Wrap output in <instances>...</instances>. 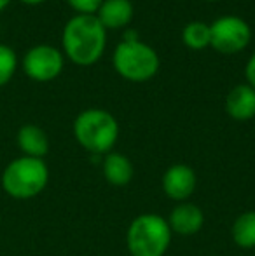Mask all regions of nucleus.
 <instances>
[{
  "mask_svg": "<svg viewBox=\"0 0 255 256\" xmlns=\"http://www.w3.org/2000/svg\"><path fill=\"white\" fill-rule=\"evenodd\" d=\"M62 44L68 60L79 66H89L105 51L107 30L95 14H75L65 24Z\"/></svg>",
  "mask_w": 255,
  "mask_h": 256,
  "instance_id": "1",
  "label": "nucleus"
},
{
  "mask_svg": "<svg viewBox=\"0 0 255 256\" xmlns=\"http://www.w3.org/2000/svg\"><path fill=\"white\" fill-rule=\"evenodd\" d=\"M49 182V169L44 158L18 157L11 160L2 171L4 192L18 200H28L37 197Z\"/></svg>",
  "mask_w": 255,
  "mask_h": 256,
  "instance_id": "2",
  "label": "nucleus"
},
{
  "mask_svg": "<svg viewBox=\"0 0 255 256\" xmlns=\"http://www.w3.org/2000/svg\"><path fill=\"white\" fill-rule=\"evenodd\" d=\"M74 136L84 150L107 154L119 138V124L112 114L100 108H88L74 120Z\"/></svg>",
  "mask_w": 255,
  "mask_h": 256,
  "instance_id": "3",
  "label": "nucleus"
},
{
  "mask_svg": "<svg viewBox=\"0 0 255 256\" xmlns=\"http://www.w3.org/2000/svg\"><path fill=\"white\" fill-rule=\"evenodd\" d=\"M171 242V228L159 214H140L126 232V246L131 256H163Z\"/></svg>",
  "mask_w": 255,
  "mask_h": 256,
  "instance_id": "4",
  "label": "nucleus"
},
{
  "mask_svg": "<svg viewBox=\"0 0 255 256\" xmlns=\"http://www.w3.org/2000/svg\"><path fill=\"white\" fill-rule=\"evenodd\" d=\"M116 72L131 82H145L159 70V56L150 46L140 40H124L112 54Z\"/></svg>",
  "mask_w": 255,
  "mask_h": 256,
  "instance_id": "5",
  "label": "nucleus"
},
{
  "mask_svg": "<svg viewBox=\"0 0 255 256\" xmlns=\"http://www.w3.org/2000/svg\"><path fill=\"white\" fill-rule=\"evenodd\" d=\"M252 30L238 16H222L210 24V46L222 54H236L248 46Z\"/></svg>",
  "mask_w": 255,
  "mask_h": 256,
  "instance_id": "6",
  "label": "nucleus"
},
{
  "mask_svg": "<svg viewBox=\"0 0 255 256\" xmlns=\"http://www.w3.org/2000/svg\"><path fill=\"white\" fill-rule=\"evenodd\" d=\"M63 52L55 46L41 44L28 49L23 56L21 66L28 78L35 82L55 80L63 70Z\"/></svg>",
  "mask_w": 255,
  "mask_h": 256,
  "instance_id": "7",
  "label": "nucleus"
},
{
  "mask_svg": "<svg viewBox=\"0 0 255 256\" xmlns=\"http://www.w3.org/2000/svg\"><path fill=\"white\" fill-rule=\"evenodd\" d=\"M196 188V172L187 164H173L163 174V190L170 199L185 202Z\"/></svg>",
  "mask_w": 255,
  "mask_h": 256,
  "instance_id": "8",
  "label": "nucleus"
},
{
  "mask_svg": "<svg viewBox=\"0 0 255 256\" xmlns=\"http://www.w3.org/2000/svg\"><path fill=\"white\" fill-rule=\"evenodd\" d=\"M171 232H177L180 236H192L199 232L204 223V214L201 208L191 202H180L175 206L170 212V218L166 220Z\"/></svg>",
  "mask_w": 255,
  "mask_h": 256,
  "instance_id": "9",
  "label": "nucleus"
},
{
  "mask_svg": "<svg viewBox=\"0 0 255 256\" xmlns=\"http://www.w3.org/2000/svg\"><path fill=\"white\" fill-rule=\"evenodd\" d=\"M225 112L234 120H250L255 117V89L248 84H239L229 91L225 98Z\"/></svg>",
  "mask_w": 255,
  "mask_h": 256,
  "instance_id": "10",
  "label": "nucleus"
},
{
  "mask_svg": "<svg viewBox=\"0 0 255 256\" xmlns=\"http://www.w3.org/2000/svg\"><path fill=\"white\" fill-rule=\"evenodd\" d=\"M95 16L105 30L123 28L133 20V4L129 0H103Z\"/></svg>",
  "mask_w": 255,
  "mask_h": 256,
  "instance_id": "11",
  "label": "nucleus"
},
{
  "mask_svg": "<svg viewBox=\"0 0 255 256\" xmlns=\"http://www.w3.org/2000/svg\"><path fill=\"white\" fill-rule=\"evenodd\" d=\"M16 142L25 157L42 158L49 152V138L42 128L35 124H25L20 128Z\"/></svg>",
  "mask_w": 255,
  "mask_h": 256,
  "instance_id": "12",
  "label": "nucleus"
},
{
  "mask_svg": "<svg viewBox=\"0 0 255 256\" xmlns=\"http://www.w3.org/2000/svg\"><path fill=\"white\" fill-rule=\"evenodd\" d=\"M103 176L114 186H124L133 178V164L124 154L110 152L103 158Z\"/></svg>",
  "mask_w": 255,
  "mask_h": 256,
  "instance_id": "13",
  "label": "nucleus"
},
{
  "mask_svg": "<svg viewBox=\"0 0 255 256\" xmlns=\"http://www.w3.org/2000/svg\"><path fill=\"white\" fill-rule=\"evenodd\" d=\"M232 240L239 248H255V211H246L236 218L232 225Z\"/></svg>",
  "mask_w": 255,
  "mask_h": 256,
  "instance_id": "14",
  "label": "nucleus"
},
{
  "mask_svg": "<svg viewBox=\"0 0 255 256\" xmlns=\"http://www.w3.org/2000/svg\"><path fill=\"white\" fill-rule=\"evenodd\" d=\"M182 40L191 49H204L210 46V24L203 21H191L182 30Z\"/></svg>",
  "mask_w": 255,
  "mask_h": 256,
  "instance_id": "15",
  "label": "nucleus"
},
{
  "mask_svg": "<svg viewBox=\"0 0 255 256\" xmlns=\"http://www.w3.org/2000/svg\"><path fill=\"white\" fill-rule=\"evenodd\" d=\"M18 70V56L13 48L7 44H0V88L13 80Z\"/></svg>",
  "mask_w": 255,
  "mask_h": 256,
  "instance_id": "16",
  "label": "nucleus"
},
{
  "mask_svg": "<svg viewBox=\"0 0 255 256\" xmlns=\"http://www.w3.org/2000/svg\"><path fill=\"white\" fill-rule=\"evenodd\" d=\"M67 2L72 9L77 10V14H96L103 0H67Z\"/></svg>",
  "mask_w": 255,
  "mask_h": 256,
  "instance_id": "17",
  "label": "nucleus"
},
{
  "mask_svg": "<svg viewBox=\"0 0 255 256\" xmlns=\"http://www.w3.org/2000/svg\"><path fill=\"white\" fill-rule=\"evenodd\" d=\"M245 75H246V80H248V86H252L255 89V54L248 60V63H246Z\"/></svg>",
  "mask_w": 255,
  "mask_h": 256,
  "instance_id": "18",
  "label": "nucleus"
},
{
  "mask_svg": "<svg viewBox=\"0 0 255 256\" xmlns=\"http://www.w3.org/2000/svg\"><path fill=\"white\" fill-rule=\"evenodd\" d=\"M20 2L27 4V6H37V4H42L44 0H20Z\"/></svg>",
  "mask_w": 255,
  "mask_h": 256,
  "instance_id": "19",
  "label": "nucleus"
},
{
  "mask_svg": "<svg viewBox=\"0 0 255 256\" xmlns=\"http://www.w3.org/2000/svg\"><path fill=\"white\" fill-rule=\"evenodd\" d=\"M9 4H11V0H0V12H2V10L6 9Z\"/></svg>",
  "mask_w": 255,
  "mask_h": 256,
  "instance_id": "20",
  "label": "nucleus"
},
{
  "mask_svg": "<svg viewBox=\"0 0 255 256\" xmlns=\"http://www.w3.org/2000/svg\"><path fill=\"white\" fill-rule=\"evenodd\" d=\"M208 2H215V0H208Z\"/></svg>",
  "mask_w": 255,
  "mask_h": 256,
  "instance_id": "21",
  "label": "nucleus"
}]
</instances>
